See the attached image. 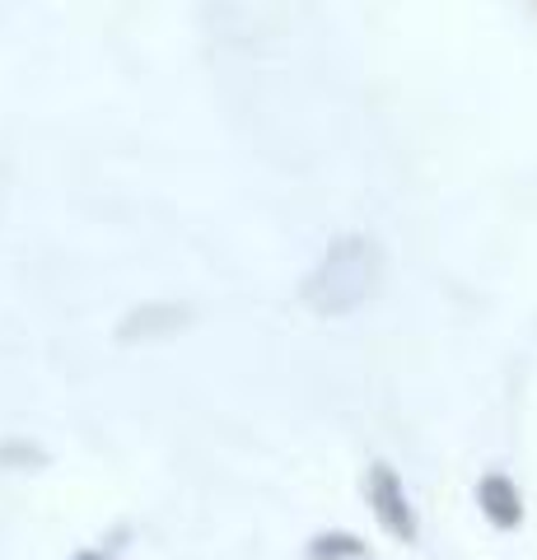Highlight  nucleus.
I'll list each match as a JSON object with an SVG mask.
<instances>
[{
  "label": "nucleus",
  "mask_w": 537,
  "mask_h": 560,
  "mask_svg": "<svg viewBox=\"0 0 537 560\" xmlns=\"http://www.w3.org/2000/svg\"><path fill=\"white\" fill-rule=\"evenodd\" d=\"M183 323H187V308H173V304H145V308H136L131 318L122 323V341L154 337V331H178Z\"/></svg>",
  "instance_id": "20e7f679"
},
{
  "label": "nucleus",
  "mask_w": 537,
  "mask_h": 560,
  "mask_svg": "<svg viewBox=\"0 0 537 560\" xmlns=\"http://www.w3.org/2000/svg\"><path fill=\"white\" fill-rule=\"evenodd\" d=\"M365 537H355V533H318L314 541H308V560H365Z\"/></svg>",
  "instance_id": "39448f33"
},
{
  "label": "nucleus",
  "mask_w": 537,
  "mask_h": 560,
  "mask_svg": "<svg viewBox=\"0 0 537 560\" xmlns=\"http://www.w3.org/2000/svg\"><path fill=\"white\" fill-rule=\"evenodd\" d=\"M384 271H388L384 243L370 234H341L327 243L318 267L304 276L300 300L308 313H318V318H351L355 308H365L378 294Z\"/></svg>",
  "instance_id": "f257e3e1"
},
{
  "label": "nucleus",
  "mask_w": 537,
  "mask_h": 560,
  "mask_svg": "<svg viewBox=\"0 0 537 560\" xmlns=\"http://www.w3.org/2000/svg\"><path fill=\"white\" fill-rule=\"evenodd\" d=\"M477 510L487 514L491 528L514 533L518 523H524V495H518V486L505 471H487V477L477 481Z\"/></svg>",
  "instance_id": "7ed1b4c3"
},
{
  "label": "nucleus",
  "mask_w": 537,
  "mask_h": 560,
  "mask_svg": "<svg viewBox=\"0 0 537 560\" xmlns=\"http://www.w3.org/2000/svg\"><path fill=\"white\" fill-rule=\"evenodd\" d=\"M14 463H33V467H43L47 463V453L43 448H33V444H24V440H14V444H0V467H14Z\"/></svg>",
  "instance_id": "423d86ee"
},
{
  "label": "nucleus",
  "mask_w": 537,
  "mask_h": 560,
  "mask_svg": "<svg viewBox=\"0 0 537 560\" xmlns=\"http://www.w3.org/2000/svg\"><path fill=\"white\" fill-rule=\"evenodd\" d=\"M365 500L378 518V528H384L393 541H402V547H416L421 541V518H416V504L407 495L402 477L388 467V463H374L365 471Z\"/></svg>",
  "instance_id": "f03ea898"
},
{
  "label": "nucleus",
  "mask_w": 537,
  "mask_h": 560,
  "mask_svg": "<svg viewBox=\"0 0 537 560\" xmlns=\"http://www.w3.org/2000/svg\"><path fill=\"white\" fill-rule=\"evenodd\" d=\"M75 560H108L103 551H75Z\"/></svg>",
  "instance_id": "0eeeda50"
}]
</instances>
